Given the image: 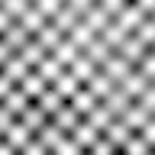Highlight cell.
I'll return each instance as SVG.
<instances>
[{"mask_svg":"<svg viewBox=\"0 0 155 155\" xmlns=\"http://www.w3.org/2000/svg\"><path fill=\"white\" fill-rule=\"evenodd\" d=\"M120 123H123V126H126V129H129L133 136H139V133L145 129V126L152 123V116L145 113V110H142L139 104H133V107H129V110H126L123 116H120Z\"/></svg>","mask_w":155,"mask_h":155,"instance_id":"cell-1","label":"cell"},{"mask_svg":"<svg viewBox=\"0 0 155 155\" xmlns=\"http://www.w3.org/2000/svg\"><path fill=\"white\" fill-rule=\"evenodd\" d=\"M145 87H149V81H145V78L139 74V71H133V74L126 78L123 84H120V91H123V94H126V97H129V100L136 104V100H139V97L145 94Z\"/></svg>","mask_w":155,"mask_h":155,"instance_id":"cell-2","label":"cell"},{"mask_svg":"<svg viewBox=\"0 0 155 155\" xmlns=\"http://www.w3.org/2000/svg\"><path fill=\"white\" fill-rule=\"evenodd\" d=\"M120 152H123V155H152V149L142 142V136H133V139H129Z\"/></svg>","mask_w":155,"mask_h":155,"instance_id":"cell-3","label":"cell"},{"mask_svg":"<svg viewBox=\"0 0 155 155\" xmlns=\"http://www.w3.org/2000/svg\"><path fill=\"white\" fill-rule=\"evenodd\" d=\"M136 71H139L149 84H155V55H152V52H145V58L136 65Z\"/></svg>","mask_w":155,"mask_h":155,"instance_id":"cell-4","label":"cell"},{"mask_svg":"<svg viewBox=\"0 0 155 155\" xmlns=\"http://www.w3.org/2000/svg\"><path fill=\"white\" fill-rule=\"evenodd\" d=\"M139 136H142V142H145V145H149V149H152V152H155V120H152V123H149V126H145V129H142V133H139Z\"/></svg>","mask_w":155,"mask_h":155,"instance_id":"cell-5","label":"cell"},{"mask_svg":"<svg viewBox=\"0 0 155 155\" xmlns=\"http://www.w3.org/2000/svg\"><path fill=\"white\" fill-rule=\"evenodd\" d=\"M149 23H155V13H152V16H149Z\"/></svg>","mask_w":155,"mask_h":155,"instance_id":"cell-6","label":"cell"},{"mask_svg":"<svg viewBox=\"0 0 155 155\" xmlns=\"http://www.w3.org/2000/svg\"><path fill=\"white\" fill-rule=\"evenodd\" d=\"M149 52H152V55H155V45H152V48H149Z\"/></svg>","mask_w":155,"mask_h":155,"instance_id":"cell-7","label":"cell"},{"mask_svg":"<svg viewBox=\"0 0 155 155\" xmlns=\"http://www.w3.org/2000/svg\"><path fill=\"white\" fill-rule=\"evenodd\" d=\"M116 155H123V152H116Z\"/></svg>","mask_w":155,"mask_h":155,"instance_id":"cell-8","label":"cell"},{"mask_svg":"<svg viewBox=\"0 0 155 155\" xmlns=\"http://www.w3.org/2000/svg\"><path fill=\"white\" fill-rule=\"evenodd\" d=\"M152 120H155V116H152Z\"/></svg>","mask_w":155,"mask_h":155,"instance_id":"cell-9","label":"cell"},{"mask_svg":"<svg viewBox=\"0 0 155 155\" xmlns=\"http://www.w3.org/2000/svg\"><path fill=\"white\" fill-rule=\"evenodd\" d=\"M152 155H155V152H152Z\"/></svg>","mask_w":155,"mask_h":155,"instance_id":"cell-10","label":"cell"}]
</instances>
